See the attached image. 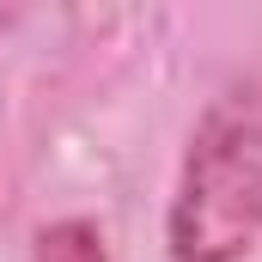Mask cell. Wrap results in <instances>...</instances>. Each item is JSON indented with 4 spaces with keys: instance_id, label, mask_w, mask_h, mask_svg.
I'll use <instances>...</instances> for the list:
<instances>
[{
    "instance_id": "obj_1",
    "label": "cell",
    "mask_w": 262,
    "mask_h": 262,
    "mask_svg": "<svg viewBox=\"0 0 262 262\" xmlns=\"http://www.w3.org/2000/svg\"><path fill=\"white\" fill-rule=\"evenodd\" d=\"M262 244V85H226L195 122L165 213L171 262H250Z\"/></svg>"
},
{
    "instance_id": "obj_2",
    "label": "cell",
    "mask_w": 262,
    "mask_h": 262,
    "mask_svg": "<svg viewBox=\"0 0 262 262\" xmlns=\"http://www.w3.org/2000/svg\"><path fill=\"white\" fill-rule=\"evenodd\" d=\"M31 262H110L104 256V232L85 226V220H61L37 238V256Z\"/></svg>"
}]
</instances>
